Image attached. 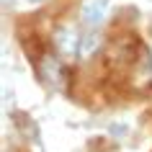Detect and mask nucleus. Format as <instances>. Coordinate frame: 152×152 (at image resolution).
I'll use <instances>...</instances> for the list:
<instances>
[{
    "label": "nucleus",
    "mask_w": 152,
    "mask_h": 152,
    "mask_svg": "<svg viewBox=\"0 0 152 152\" xmlns=\"http://www.w3.org/2000/svg\"><path fill=\"white\" fill-rule=\"evenodd\" d=\"M98 47H101V34L90 31L88 36L83 39V44H80V57H83V59H90L93 52H98Z\"/></svg>",
    "instance_id": "7ed1b4c3"
},
{
    "label": "nucleus",
    "mask_w": 152,
    "mask_h": 152,
    "mask_svg": "<svg viewBox=\"0 0 152 152\" xmlns=\"http://www.w3.org/2000/svg\"><path fill=\"white\" fill-rule=\"evenodd\" d=\"M80 44L83 39L77 36V31L72 28V26H59L54 31V47L62 52V54H80Z\"/></svg>",
    "instance_id": "f257e3e1"
},
{
    "label": "nucleus",
    "mask_w": 152,
    "mask_h": 152,
    "mask_svg": "<svg viewBox=\"0 0 152 152\" xmlns=\"http://www.w3.org/2000/svg\"><path fill=\"white\" fill-rule=\"evenodd\" d=\"M106 10H108V0H85L80 8V16L90 28H96V26L103 23Z\"/></svg>",
    "instance_id": "f03ea898"
},
{
    "label": "nucleus",
    "mask_w": 152,
    "mask_h": 152,
    "mask_svg": "<svg viewBox=\"0 0 152 152\" xmlns=\"http://www.w3.org/2000/svg\"><path fill=\"white\" fill-rule=\"evenodd\" d=\"M26 3H44V0H26Z\"/></svg>",
    "instance_id": "20e7f679"
},
{
    "label": "nucleus",
    "mask_w": 152,
    "mask_h": 152,
    "mask_svg": "<svg viewBox=\"0 0 152 152\" xmlns=\"http://www.w3.org/2000/svg\"><path fill=\"white\" fill-rule=\"evenodd\" d=\"M3 3H5V5H8V3H10V0H3Z\"/></svg>",
    "instance_id": "39448f33"
}]
</instances>
